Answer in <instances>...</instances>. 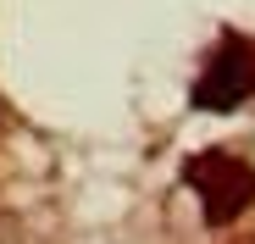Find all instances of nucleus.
<instances>
[{
    "mask_svg": "<svg viewBox=\"0 0 255 244\" xmlns=\"http://www.w3.org/2000/svg\"><path fill=\"white\" fill-rule=\"evenodd\" d=\"M250 95H255V39L222 33L217 50L205 56L189 100H194V111H239Z\"/></svg>",
    "mask_w": 255,
    "mask_h": 244,
    "instance_id": "obj_2",
    "label": "nucleus"
},
{
    "mask_svg": "<svg viewBox=\"0 0 255 244\" xmlns=\"http://www.w3.org/2000/svg\"><path fill=\"white\" fill-rule=\"evenodd\" d=\"M183 183L200 194V211L211 228H228L255 206V167L233 150H200L183 161Z\"/></svg>",
    "mask_w": 255,
    "mask_h": 244,
    "instance_id": "obj_1",
    "label": "nucleus"
}]
</instances>
